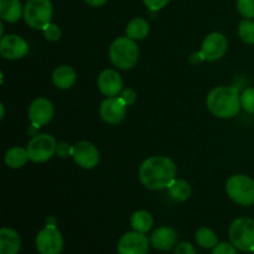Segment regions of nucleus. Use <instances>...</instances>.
I'll return each mask as SVG.
<instances>
[{
  "label": "nucleus",
  "mask_w": 254,
  "mask_h": 254,
  "mask_svg": "<svg viewBox=\"0 0 254 254\" xmlns=\"http://www.w3.org/2000/svg\"><path fill=\"white\" fill-rule=\"evenodd\" d=\"M56 140L50 134H36L27 144V155L34 163H45L56 153Z\"/></svg>",
  "instance_id": "7"
},
{
  "label": "nucleus",
  "mask_w": 254,
  "mask_h": 254,
  "mask_svg": "<svg viewBox=\"0 0 254 254\" xmlns=\"http://www.w3.org/2000/svg\"><path fill=\"white\" fill-rule=\"evenodd\" d=\"M71 156L74 163L83 169H93L99 163V151L89 141H79L72 146Z\"/></svg>",
  "instance_id": "9"
},
{
  "label": "nucleus",
  "mask_w": 254,
  "mask_h": 254,
  "mask_svg": "<svg viewBox=\"0 0 254 254\" xmlns=\"http://www.w3.org/2000/svg\"><path fill=\"white\" fill-rule=\"evenodd\" d=\"M112 64L121 69L133 68L139 59V49L130 37H118L109 49Z\"/></svg>",
  "instance_id": "3"
},
{
  "label": "nucleus",
  "mask_w": 254,
  "mask_h": 254,
  "mask_svg": "<svg viewBox=\"0 0 254 254\" xmlns=\"http://www.w3.org/2000/svg\"><path fill=\"white\" fill-rule=\"evenodd\" d=\"M169 1H170V0H143V2L146 5V7L153 10V11H156V10H160L163 9V7H165Z\"/></svg>",
  "instance_id": "30"
},
{
  "label": "nucleus",
  "mask_w": 254,
  "mask_h": 254,
  "mask_svg": "<svg viewBox=\"0 0 254 254\" xmlns=\"http://www.w3.org/2000/svg\"><path fill=\"white\" fill-rule=\"evenodd\" d=\"M176 165L168 156H151L141 164L139 178L149 190H164L175 180Z\"/></svg>",
  "instance_id": "1"
},
{
  "label": "nucleus",
  "mask_w": 254,
  "mask_h": 254,
  "mask_svg": "<svg viewBox=\"0 0 254 254\" xmlns=\"http://www.w3.org/2000/svg\"><path fill=\"white\" fill-rule=\"evenodd\" d=\"M230 241L238 251L254 252V221L252 218H237L228 231Z\"/></svg>",
  "instance_id": "4"
},
{
  "label": "nucleus",
  "mask_w": 254,
  "mask_h": 254,
  "mask_svg": "<svg viewBox=\"0 0 254 254\" xmlns=\"http://www.w3.org/2000/svg\"><path fill=\"white\" fill-rule=\"evenodd\" d=\"M203 56L202 55H201V52H197V54H193L192 56L190 57V61L192 62V64H200L201 61H203Z\"/></svg>",
  "instance_id": "34"
},
{
  "label": "nucleus",
  "mask_w": 254,
  "mask_h": 254,
  "mask_svg": "<svg viewBox=\"0 0 254 254\" xmlns=\"http://www.w3.org/2000/svg\"><path fill=\"white\" fill-rule=\"evenodd\" d=\"M36 248L40 254H60L64 248V238L56 226L49 225L36 236Z\"/></svg>",
  "instance_id": "8"
},
{
  "label": "nucleus",
  "mask_w": 254,
  "mask_h": 254,
  "mask_svg": "<svg viewBox=\"0 0 254 254\" xmlns=\"http://www.w3.org/2000/svg\"><path fill=\"white\" fill-rule=\"evenodd\" d=\"M29 155H27V150L20 146H15V148L9 149L5 154V164L9 168L19 169L26 164Z\"/></svg>",
  "instance_id": "22"
},
{
  "label": "nucleus",
  "mask_w": 254,
  "mask_h": 254,
  "mask_svg": "<svg viewBox=\"0 0 254 254\" xmlns=\"http://www.w3.org/2000/svg\"><path fill=\"white\" fill-rule=\"evenodd\" d=\"M119 254H148L149 240L144 233L128 232L121 238L118 243Z\"/></svg>",
  "instance_id": "12"
},
{
  "label": "nucleus",
  "mask_w": 254,
  "mask_h": 254,
  "mask_svg": "<svg viewBox=\"0 0 254 254\" xmlns=\"http://www.w3.org/2000/svg\"><path fill=\"white\" fill-rule=\"evenodd\" d=\"M226 191L238 205L251 206L254 203V181L248 176H231L226 184Z\"/></svg>",
  "instance_id": "5"
},
{
  "label": "nucleus",
  "mask_w": 254,
  "mask_h": 254,
  "mask_svg": "<svg viewBox=\"0 0 254 254\" xmlns=\"http://www.w3.org/2000/svg\"><path fill=\"white\" fill-rule=\"evenodd\" d=\"M57 155L61 156V158H66V156L71 155L72 154V146H69L67 143H61L57 145L56 149Z\"/></svg>",
  "instance_id": "33"
},
{
  "label": "nucleus",
  "mask_w": 254,
  "mask_h": 254,
  "mask_svg": "<svg viewBox=\"0 0 254 254\" xmlns=\"http://www.w3.org/2000/svg\"><path fill=\"white\" fill-rule=\"evenodd\" d=\"M238 35L246 44H254V21L250 19H245L240 22L238 26Z\"/></svg>",
  "instance_id": "25"
},
{
  "label": "nucleus",
  "mask_w": 254,
  "mask_h": 254,
  "mask_svg": "<svg viewBox=\"0 0 254 254\" xmlns=\"http://www.w3.org/2000/svg\"><path fill=\"white\" fill-rule=\"evenodd\" d=\"M196 242L198 243V246L206 250H211V248H215L218 245V240L216 233L213 232L210 228L202 227L196 232Z\"/></svg>",
  "instance_id": "24"
},
{
  "label": "nucleus",
  "mask_w": 254,
  "mask_h": 254,
  "mask_svg": "<svg viewBox=\"0 0 254 254\" xmlns=\"http://www.w3.org/2000/svg\"><path fill=\"white\" fill-rule=\"evenodd\" d=\"M212 254H237V248L230 243L222 242L213 248Z\"/></svg>",
  "instance_id": "29"
},
{
  "label": "nucleus",
  "mask_w": 254,
  "mask_h": 254,
  "mask_svg": "<svg viewBox=\"0 0 254 254\" xmlns=\"http://www.w3.org/2000/svg\"><path fill=\"white\" fill-rule=\"evenodd\" d=\"M237 9L242 16L254 17V0H237Z\"/></svg>",
  "instance_id": "27"
},
{
  "label": "nucleus",
  "mask_w": 254,
  "mask_h": 254,
  "mask_svg": "<svg viewBox=\"0 0 254 254\" xmlns=\"http://www.w3.org/2000/svg\"><path fill=\"white\" fill-rule=\"evenodd\" d=\"M227 47L228 42L225 35L220 32H212L205 37L200 52L206 61H217L225 56Z\"/></svg>",
  "instance_id": "10"
},
{
  "label": "nucleus",
  "mask_w": 254,
  "mask_h": 254,
  "mask_svg": "<svg viewBox=\"0 0 254 254\" xmlns=\"http://www.w3.org/2000/svg\"><path fill=\"white\" fill-rule=\"evenodd\" d=\"M42 31H44L45 37H46L49 41H57V40H60V37H61V29H60L56 24H51V22H50V24H47L46 26L42 29Z\"/></svg>",
  "instance_id": "28"
},
{
  "label": "nucleus",
  "mask_w": 254,
  "mask_h": 254,
  "mask_svg": "<svg viewBox=\"0 0 254 254\" xmlns=\"http://www.w3.org/2000/svg\"><path fill=\"white\" fill-rule=\"evenodd\" d=\"M52 17V2L50 0H27L24 7V19L35 30L44 29Z\"/></svg>",
  "instance_id": "6"
},
{
  "label": "nucleus",
  "mask_w": 254,
  "mask_h": 254,
  "mask_svg": "<svg viewBox=\"0 0 254 254\" xmlns=\"http://www.w3.org/2000/svg\"><path fill=\"white\" fill-rule=\"evenodd\" d=\"M208 111L218 118H232L241 109V96L236 87H216L206 98Z\"/></svg>",
  "instance_id": "2"
},
{
  "label": "nucleus",
  "mask_w": 254,
  "mask_h": 254,
  "mask_svg": "<svg viewBox=\"0 0 254 254\" xmlns=\"http://www.w3.org/2000/svg\"><path fill=\"white\" fill-rule=\"evenodd\" d=\"M98 88L107 97H116L123 88L121 74L114 69H104L98 76Z\"/></svg>",
  "instance_id": "15"
},
{
  "label": "nucleus",
  "mask_w": 254,
  "mask_h": 254,
  "mask_svg": "<svg viewBox=\"0 0 254 254\" xmlns=\"http://www.w3.org/2000/svg\"><path fill=\"white\" fill-rule=\"evenodd\" d=\"M149 31H150L149 22L141 17H135V19L130 20L126 29L127 36L133 40L145 39L149 35Z\"/></svg>",
  "instance_id": "20"
},
{
  "label": "nucleus",
  "mask_w": 254,
  "mask_h": 254,
  "mask_svg": "<svg viewBox=\"0 0 254 254\" xmlns=\"http://www.w3.org/2000/svg\"><path fill=\"white\" fill-rule=\"evenodd\" d=\"M153 216L146 211H136L130 217V226L136 232H149V230L153 227Z\"/></svg>",
  "instance_id": "23"
},
{
  "label": "nucleus",
  "mask_w": 254,
  "mask_h": 254,
  "mask_svg": "<svg viewBox=\"0 0 254 254\" xmlns=\"http://www.w3.org/2000/svg\"><path fill=\"white\" fill-rule=\"evenodd\" d=\"M127 104L124 103L123 99L119 97H109L108 99L102 102L101 109H99V113H101L102 119H103L106 123L108 124H118L121 123L124 119L127 113Z\"/></svg>",
  "instance_id": "13"
},
{
  "label": "nucleus",
  "mask_w": 254,
  "mask_h": 254,
  "mask_svg": "<svg viewBox=\"0 0 254 254\" xmlns=\"http://www.w3.org/2000/svg\"><path fill=\"white\" fill-rule=\"evenodd\" d=\"M21 248V240L16 231L4 227L0 230V254H17Z\"/></svg>",
  "instance_id": "17"
},
{
  "label": "nucleus",
  "mask_w": 254,
  "mask_h": 254,
  "mask_svg": "<svg viewBox=\"0 0 254 254\" xmlns=\"http://www.w3.org/2000/svg\"><path fill=\"white\" fill-rule=\"evenodd\" d=\"M84 1L88 5H91V6H102V5L106 4L108 0H84Z\"/></svg>",
  "instance_id": "35"
},
{
  "label": "nucleus",
  "mask_w": 254,
  "mask_h": 254,
  "mask_svg": "<svg viewBox=\"0 0 254 254\" xmlns=\"http://www.w3.org/2000/svg\"><path fill=\"white\" fill-rule=\"evenodd\" d=\"M151 245L155 250L163 251V252H166V251H170L171 248H174L176 246V242H178V233L174 228L166 227V226H163V227H159L158 230H155L151 235Z\"/></svg>",
  "instance_id": "16"
},
{
  "label": "nucleus",
  "mask_w": 254,
  "mask_h": 254,
  "mask_svg": "<svg viewBox=\"0 0 254 254\" xmlns=\"http://www.w3.org/2000/svg\"><path fill=\"white\" fill-rule=\"evenodd\" d=\"M54 117V106L46 98H37L29 108V118L31 124L37 127L46 126Z\"/></svg>",
  "instance_id": "14"
},
{
  "label": "nucleus",
  "mask_w": 254,
  "mask_h": 254,
  "mask_svg": "<svg viewBox=\"0 0 254 254\" xmlns=\"http://www.w3.org/2000/svg\"><path fill=\"white\" fill-rule=\"evenodd\" d=\"M24 15L20 0H0V17L4 21L16 22Z\"/></svg>",
  "instance_id": "18"
},
{
  "label": "nucleus",
  "mask_w": 254,
  "mask_h": 254,
  "mask_svg": "<svg viewBox=\"0 0 254 254\" xmlns=\"http://www.w3.org/2000/svg\"><path fill=\"white\" fill-rule=\"evenodd\" d=\"M119 97L123 99L124 103H126L127 106H131V104H133L134 102L136 101V93L133 91V89H130V88L122 91L121 96H119Z\"/></svg>",
  "instance_id": "31"
},
{
  "label": "nucleus",
  "mask_w": 254,
  "mask_h": 254,
  "mask_svg": "<svg viewBox=\"0 0 254 254\" xmlns=\"http://www.w3.org/2000/svg\"><path fill=\"white\" fill-rule=\"evenodd\" d=\"M241 107L248 113L254 114V88H247L241 94Z\"/></svg>",
  "instance_id": "26"
},
{
  "label": "nucleus",
  "mask_w": 254,
  "mask_h": 254,
  "mask_svg": "<svg viewBox=\"0 0 254 254\" xmlns=\"http://www.w3.org/2000/svg\"><path fill=\"white\" fill-rule=\"evenodd\" d=\"M175 254H196V251L191 243L183 242L175 247Z\"/></svg>",
  "instance_id": "32"
},
{
  "label": "nucleus",
  "mask_w": 254,
  "mask_h": 254,
  "mask_svg": "<svg viewBox=\"0 0 254 254\" xmlns=\"http://www.w3.org/2000/svg\"><path fill=\"white\" fill-rule=\"evenodd\" d=\"M76 72L69 66H60L52 73L54 84L60 89H68L76 82Z\"/></svg>",
  "instance_id": "19"
},
{
  "label": "nucleus",
  "mask_w": 254,
  "mask_h": 254,
  "mask_svg": "<svg viewBox=\"0 0 254 254\" xmlns=\"http://www.w3.org/2000/svg\"><path fill=\"white\" fill-rule=\"evenodd\" d=\"M27 52H29V45L17 35H5L0 40V54L4 59L19 60L26 56Z\"/></svg>",
  "instance_id": "11"
},
{
  "label": "nucleus",
  "mask_w": 254,
  "mask_h": 254,
  "mask_svg": "<svg viewBox=\"0 0 254 254\" xmlns=\"http://www.w3.org/2000/svg\"><path fill=\"white\" fill-rule=\"evenodd\" d=\"M169 196L175 201H186L191 195V186L183 179H175L169 186Z\"/></svg>",
  "instance_id": "21"
}]
</instances>
